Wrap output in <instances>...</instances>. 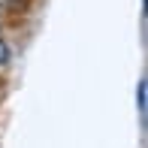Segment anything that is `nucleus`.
I'll return each mask as SVG.
<instances>
[{
    "label": "nucleus",
    "mask_w": 148,
    "mask_h": 148,
    "mask_svg": "<svg viewBox=\"0 0 148 148\" xmlns=\"http://www.w3.org/2000/svg\"><path fill=\"white\" fill-rule=\"evenodd\" d=\"M6 60H9V45H6L3 39H0V66H3Z\"/></svg>",
    "instance_id": "obj_1"
},
{
    "label": "nucleus",
    "mask_w": 148,
    "mask_h": 148,
    "mask_svg": "<svg viewBox=\"0 0 148 148\" xmlns=\"http://www.w3.org/2000/svg\"><path fill=\"white\" fill-rule=\"evenodd\" d=\"M139 109H145V82H139Z\"/></svg>",
    "instance_id": "obj_2"
}]
</instances>
